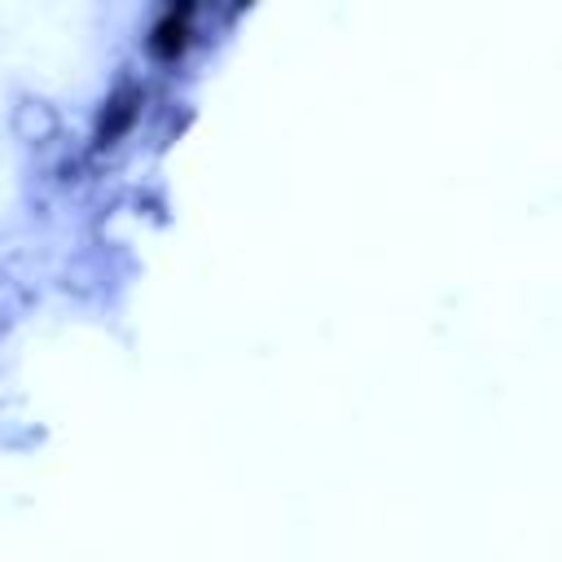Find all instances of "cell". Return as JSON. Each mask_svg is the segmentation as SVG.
<instances>
[{
    "mask_svg": "<svg viewBox=\"0 0 562 562\" xmlns=\"http://www.w3.org/2000/svg\"><path fill=\"white\" fill-rule=\"evenodd\" d=\"M193 35H198V9L193 4H167V9L154 13L145 44L158 61H180L189 53Z\"/></svg>",
    "mask_w": 562,
    "mask_h": 562,
    "instance_id": "1",
    "label": "cell"
},
{
    "mask_svg": "<svg viewBox=\"0 0 562 562\" xmlns=\"http://www.w3.org/2000/svg\"><path fill=\"white\" fill-rule=\"evenodd\" d=\"M136 97H127V92H119L110 105H105V114H101V132H97V140L101 145H114L127 127H132V119H136V105H132Z\"/></svg>",
    "mask_w": 562,
    "mask_h": 562,
    "instance_id": "2",
    "label": "cell"
}]
</instances>
